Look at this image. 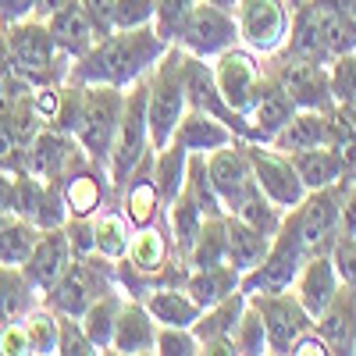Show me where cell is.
<instances>
[{
	"mask_svg": "<svg viewBox=\"0 0 356 356\" xmlns=\"http://www.w3.org/2000/svg\"><path fill=\"white\" fill-rule=\"evenodd\" d=\"M310 253L303 250V239H300V221H296V207L285 214L282 228L275 232L271 239V250H267V257L253 267V271H246L239 278V289L246 296H267V292H285L292 289L296 275H300V267Z\"/></svg>",
	"mask_w": 356,
	"mask_h": 356,
	"instance_id": "7a4b0ae2",
	"label": "cell"
},
{
	"mask_svg": "<svg viewBox=\"0 0 356 356\" xmlns=\"http://www.w3.org/2000/svg\"><path fill=\"white\" fill-rule=\"evenodd\" d=\"M36 225L22 214H4L0 218V264H25V257L36 246Z\"/></svg>",
	"mask_w": 356,
	"mask_h": 356,
	"instance_id": "1f68e13d",
	"label": "cell"
},
{
	"mask_svg": "<svg viewBox=\"0 0 356 356\" xmlns=\"http://www.w3.org/2000/svg\"><path fill=\"white\" fill-rule=\"evenodd\" d=\"M175 143L186 146L189 154H207V150H218V146H228L232 143V129L225 122H218L214 114L193 111V114H186L182 122H178Z\"/></svg>",
	"mask_w": 356,
	"mask_h": 356,
	"instance_id": "484cf974",
	"label": "cell"
},
{
	"mask_svg": "<svg viewBox=\"0 0 356 356\" xmlns=\"http://www.w3.org/2000/svg\"><path fill=\"white\" fill-rule=\"evenodd\" d=\"M186 57L168 54L150 79V136L157 146H168L186 111Z\"/></svg>",
	"mask_w": 356,
	"mask_h": 356,
	"instance_id": "5b68a950",
	"label": "cell"
},
{
	"mask_svg": "<svg viewBox=\"0 0 356 356\" xmlns=\"http://www.w3.org/2000/svg\"><path fill=\"white\" fill-rule=\"evenodd\" d=\"M36 303L33 282L25 278L18 264H0V328L18 317H25Z\"/></svg>",
	"mask_w": 356,
	"mask_h": 356,
	"instance_id": "f1b7e54d",
	"label": "cell"
},
{
	"mask_svg": "<svg viewBox=\"0 0 356 356\" xmlns=\"http://www.w3.org/2000/svg\"><path fill=\"white\" fill-rule=\"evenodd\" d=\"M146 310H150L154 321L161 324H171V328H193V321L200 317V303L186 292H178V289H157L154 296H146Z\"/></svg>",
	"mask_w": 356,
	"mask_h": 356,
	"instance_id": "f546056e",
	"label": "cell"
},
{
	"mask_svg": "<svg viewBox=\"0 0 356 356\" xmlns=\"http://www.w3.org/2000/svg\"><path fill=\"white\" fill-rule=\"evenodd\" d=\"M186 175H189V150H186V146H178V143H171L168 150L161 154L157 171H154V182H157L161 196L175 200L178 193H182V186H186Z\"/></svg>",
	"mask_w": 356,
	"mask_h": 356,
	"instance_id": "d590c367",
	"label": "cell"
},
{
	"mask_svg": "<svg viewBox=\"0 0 356 356\" xmlns=\"http://www.w3.org/2000/svg\"><path fill=\"white\" fill-rule=\"evenodd\" d=\"M146 129H150V82H139L129 100L122 104V118H118V132L111 146V178L122 189L129 186L132 171L146 157Z\"/></svg>",
	"mask_w": 356,
	"mask_h": 356,
	"instance_id": "3957f363",
	"label": "cell"
},
{
	"mask_svg": "<svg viewBox=\"0 0 356 356\" xmlns=\"http://www.w3.org/2000/svg\"><path fill=\"white\" fill-rule=\"evenodd\" d=\"M22 161H25V146L18 143L8 114H0V171H25Z\"/></svg>",
	"mask_w": 356,
	"mask_h": 356,
	"instance_id": "bcb514c9",
	"label": "cell"
},
{
	"mask_svg": "<svg viewBox=\"0 0 356 356\" xmlns=\"http://www.w3.org/2000/svg\"><path fill=\"white\" fill-rule=\"evenodd\" d=\"M250 303L260 310L264 328H267V346L271 353H292L296 339L314 328V317L296 300V292H267V296H250Z\"/></svg>",
	"mask_w": 356,
	"mask_h": 356,
	"instance_id": "9c48e42d",
	"label": "cell"
},
{
	"mask_svg": "<svg viewBox=\"0 0 356 356\" xmlns=\"http://www.w3.org/2000/svg\"><path fill=\"white\" fill-rule=\"evenodd\" d=\"M4 57H11V65L33 86H47L57 75V43L50 36L47 22H40V18H33V22L22 18V22L8 25Z\"/></svg>",
	"mask_w": 356,
	"mask_h": 356,
	"instance_id": "277c9868",
	"label": "cell"
},
{
	"mask_svg": "<svg viewBox=\"0 0 356 356\" xmlns=\"http://www.w3.org/2000/svg\"><path fill=\"white\" fill-rule=\"evenodd\" d=\"M235 40H239V22L232 18V11H225L218 4L193 8V15L182 29V43L196 57H218L228 47H235Z\"/></svg>",
	"mask_w": 356,
	"mask_h": 356,
	"instance_id": "4fadbf2b",
	"label": "cell"
},
{
	"mask_svg": "<svg viewBox=\"0 0 356 356\" xmlns=\"http://www.w3.org/2000/svg\"><path fill=\"white\" fill-rule=\"evenodd\" d=\"M292 11L285 0H239V40L253 54H275L285 47Z\"/></svg>",
	"mask_w": 356,
	"mask_h": 356,
	"instance_id": "ba28073f",
	"label": "cell"
},
{
	"mask_svg": "<svg viewBox=\"0 0 356 356\" xmlns=\"http://www.w3.org/2000/svg\"><path fill=\"white\" fill-rule=\"evenodd\" d=\"M285 214L289 211H282V207L271 200V196H264V189L257 186L246 200H243V207L235 211V218H243L246 225H253V228H260L264 235H275L278 228H282V221H285Z\"/></svg>",
	"mask_w": 356,
	"mask_h": 356,
	"instance_id": "8d00e7d4",
	"label": "cell"
},
{
	"mask_svg": "<svg viewBox=\"0 0 356 356\" xmlns=\"http://www.w3.org/2000/svg\"><path fill=\"white\" fill-rule=\"evenodd\" d=\"M342 196L346 182L328 186V189H310L303 203L296 207V221H300V239L303 250L314 253H332L335 239L342 235Z\"/></svg>",
	"mask_w": 356,
	"mask_h": 356,
	"instance_id": "8992f818",
	"label": "cell"
},
{
	"mask_svg": "<svg viewBox=\"0 0 356 356\" xmlns=\"http://www.w3.org/2000/svg\"><path fill=\"white\" fill-rule=\"evenodd\" d=\"M79 4L86 8L89 22H93L97 40H104L111 29H114V0H79Z\"/></svg>",
	"mask_w": 356,
	"mask_h": 356,
	"instance_id": "f907efd6",
	"label": "cell"
},
{
	"mask_svg": "<svg viewBox=\"0 0 356 356\" xmlns=\"http://www.w3.org/2000/svg\"><path fill=\"white\" fill-rule=\"evenodd\" d=\"M328 75H332L335 104H356V54L335 57L328 65Z\"/></svg>",
	"mask_w": 356,
	"mask_h": 356,
	"instance_id": "ee69618b",
	"label": "cell"
},
{
	"mask_svg": "<svg viewBox=\"0 0 356 356\" xmlns=\"http://www.w3.org/2000/svg\"><path fill=\"white\" fill-rule=\"evenodd\" d=\"M118 296L104 292L100 300L89 303V310L82 314V332L89 335V342H93L97 349H107L114 342V321H118Z\"/></svg>",
	"mask_w": 356,
	"mask_h": 356,
	"instance_id": "e575fe53",
	"label": "cell"
},
{
	"mask_svg": "<svg viewBox=\"0 0 356 356\" xmlns=\"http://www.w3.org/2000/svg\"><path fill=\"white\" fill-rule=\"evenodd\" d=\"M285 54L292 57H307V61H321V65H332L328 50H324V36H321V22L310 0H303L300 8L292 11V29H289V40H285Z\"/></svg>",
	"mask_w": 356,
	"mask_h": 356,
	"instance_id": "d4e9b609",
	"label": "cell"
},
{
	"mask_svg": "<svg viewBox=\"0 0 356 356\" xmlns=\"http://www.w3.org/2000/svg\"><path fill=\"white\" fill-rule=\"evenodd\" d=\"M189 296L200 307H214L225 296H232L239 289V271L232 264H218V267H196V275L189 278Z\"/></svg>",
	"mask_w": 356,
	"mask_h": 356,
	"instance_id": "4dcf8cb0",
	"label": "cell"
},
{
	"mask_svg": "<svg viewBox=\"0 0 356 356\" xmlns=\"http://www.w3.org/2000/svg\"><path fill=\"white\" fill-rule=\"evenodd\" d=\"M243 310H246V292H243V289H235L232 296H225L221 303L207 307V317H203V321H200V317L193 321L196 339H200V349H203L207 342L232 339V332H235V324H239Z\"/></svg>",
	"mask_w": 356,
	"mask_h": 356,
	"instance_id": "83f0119b",
	"label": "cell"
},
{
	"mask_svg": "<svg viewBox=\"0 0 356 356\" xmlns=\"http://www.w3.org/2000/svg\"><path fill=\"white\" fill-rule=\"evenodd\" d=\"M214 82L221 89V97L228 100L232 111H239L246 118L257 89L264 82V72L260 65L253 61V50H235L228 47L225 54H218V68H214Z\"/></svg>",
	"mask_w": 356,
	"mask_h": 356,
	"instance_id": "5bb4252c",
	"label": "cell"
},
{
	"mask_svg": "<svg viewBox=\"0 0 356 356\" xmlns=\"http://www.w3.org/2000/svg\"><path fill=\"white\" fill-rule=\"evenodd\" d=\"M157 353L189 356V353H200V339L189 335V328H171V324H164V332L157 335Z\"/></svg>",
	"mask_w": 356,
	"mask_h": 356,
	"instance_id": "c3c4849f",
	"label": "cell"
},
{
	"mask_svg": "<svg viewBox=\"0 0 356 356\" xmlns=\"http://www.w3.org/2000/svg\"><path fill=\"white\" fill-rule=\"evenodd\" d=\"M157 200H161V189L154 182V175L146 178L143 171L129 178V193H125V207H129V221L132 225H150L154 214H157Z\"/></svg>",
	"mask_w": 356,
	"mask_h": 356,
	"instance_id": "74e56055",
	"label": "cell"
},
{
	"mask_svg": "<svg viewBox=\"0 0 356 356\" xmlns=\"http://www.w3.org/2000/svg\"><path fill=\"white\" fill-rule=\"evenodd\" d=\"M65 4H72V0H36V11H33V15L43 22V18H50L54 11H61Z\"/></svg>",
	"mask_w": 356,
	"mask_h": 356,
	"instance_id": "11a10c76",
	"label": "cell"
},
{
	"mask_svg": "<svg viewBox=\"0 0 356 356\" xmlns=\"http://www.w3.org/2000/svg\"><path fill=\"white\" fill-rule=\"evenodd\" d=\"M0 54H4V36H0Z\"/></svg>",
	"mask_w": 356,
	"mask_h": 356,
	"instance_id": "680465c9",
	"label": "cell"
},
{
	"mask_svg": "<svg viewBox=\"0 0 356 356\" xmlns=\"http://www.w3.org/2000/svg\"><path fill=\"white\" fill-rule=\"evenodd\" d=\"M164 239H161V232H154V228H146L143 225V232L136 235V239L129 243V260H132V267L139 275H157L161 267H164Z\"/></svg>",
	"mask_w": 356,
	"mask_h": 356,
	"instance_id": "f35d334b",
	"label": "cell"
},
{
	"mask_svg": "<svg viewBox=\"0 0 356 356\" xmlns=\"http://www.w3.org/2000/svg\"><path fill=\"white\" fill-rule=\"evenodd\" d=\"M285 4H289V8H300V4H303V0H285Z\"/></svg>",
	"mask_w": 356,
	"mask_h": 356,
	"instance_id": "6f0895ef",
	"label": "cell"
},
{
	"mask_svg": "<svg viewBox=\"0 0 356 356\" xmlns=\"http://www.w3.org/2000/svg\"><path fill=\"white\" fill-rule=\"evenodd\" d=\"M342 232L356 235V175L346 182V196H342Z\"/></svg>",
	"mask_w": 356,
	"mask_h": 356,
	"instance_id": "db71d44e",
	"label": "cell"
},
{
	"mask_svg": "<svg viewBox=\"0 0 356 356\" xmlns=\"http://www.w3.org/2000/svg\"><path fill=\"white\" fill-rule=\"evenodd\" d=\"M36 11V0H0V25H15Z\"/></svg>",
	"mask_w": 356,
	"mask_h": 356,
	"instance_id": "816d5d0a",
	"label": "cell"
},
{
	"mask_svg": "<svg viewBox=\"0 0 356 356\" xmlns=\"http://www.w3.org/2000/svg\"><path fill=\"white\" fill-rule=\"evenodd\" d=\"M193 15V0H157V36L161 40H175L182 36V29Z\"/></svg>",
	"mask_w": 356,
	"mask_h": 356,
	"instance_id": "7bdbcfd3",
	"label": "cell"
},
{
	"mask_svg": "<svg viewBox=\"0 0 356 356\" xmlns=\"http://www.w3.org/2000/svg\"><path fill=\"white\" fill-rule=\"evenodd\" d=\"M332 260H335V271L342 278V285L356 289V235H339L335 246H332Z\"/></svg>",
	"mask_w": 356,
	"mask_h": 356,
	"instance_id": "7dc6e473",
	"label": "cell"
},
{
	"mask_svg": "<svg viewBox=\"0 0 356 356\" xmlns=\"http://www.w3.org/2000/svg\"><path fill=\"white\" fill-rule=\"evenodd\" d=\"M314 332L328 342V353H356V289L342 285L335 300L314 321Z\"/></svg>",
	"mask_w": 356,
	"mask_h": 356,
	"instance_id": "ac0fdd59",
	"label": "cell"
},
{
	"mask_svg": "<svg viewBox=\"0 0 356 356\" xmlns=\"http://www.w3.org/2000/svg\"><path fill=\"white\" fill-rule=\"evenodd\" d=\"M342 289V278L335 271V260L332 253H314L303 260L300 267V275H296L292 282V292H296V300L303 303V310L317 321V314L328 307L335 300V292Z\"/></svg>",
	"mask_w": 356,
	"mask_h": 356,
	"instance_id": "e0dca14e",
	"label": "cell"
},
{
	"mask_svg": "<svg viewBox=\"0 0 356 356\" xmlns=\"http://www.w3.org/2000/svg\"><path fill=\"white\" fill-rule=\"evenodd\" d=\"M22 168H29V175L43 178V182H65L72 171L82 168V157L72 136H65L61 129H40L36 139L25 146Z\"/></svg>",
	"mask_w": 356,
	"mask_h": 356,
	"instance_id": "8fae6325",
	"label": "cell"
},
{
	"mask_svg": "<svg viewBox=\"0 0 356 356\" xmlns=\"http://www.w3.org/2000/svg\"><path fill=\"white\" fill-rule=\"evenodd\" d=\"M104 200V182L93 168H79L68 175V186H65V203H68V214L72 218H89L100 207Z\"/></svg>",
	"mask_w": 356,
	"mask_h": 356,
	"instance_id": "d6a6232c",
	"label": "cell"
},
{
	"mask_svg": "<svg viewBox=\"0 0 356 356\" xmlns=\"http://www.w3.org/2000/svg\"><path fill=\"white\" fill-rule=\"evenodd\" d=\"M296 114V104L292 97L285 93V89L271 79V75H264L260 89H257V97L246 111V122H250V139H264V143H271V136L289 122V118Z\"/></svg>",
	"mask_w": 356,
	"mask_h": 356,
	"instance_id": "d6986e66",
	"label": "cell"
},
{
	"mask_svg": "<svg viewBox=\"0 0 356 356\" xmlns=\"http://www.w3.org/2000/svg\"><path fill=\"white\" fill-rule=\"evenodd\" d=\"M93 239H97V253L114 260L129 250V235H125V221L118 214H100L93 225Z\"/></svg>",
	"mask_w": 356,
	"mask_h": 356,
	"instance_id": "60d3db41",
	"label": "cell"
},
{
	"mask_svg": "<svg viewBox=\"0 0 356 356\" xmlns=\"http://www.w3.org/2000/svg\"><path fill=\"white\" fill-rule=\"evenodd\" d=\"M43 22L50 29L57 50H65L72 57H86L89 50H93V43H97V29H93V22H89V15H86V8L79 4V0L65 4L61 11H54Z\"/></svg>",
	"mask_w": 356,
	"mask_h": 356,
	"instance_id": "44dd1931",
	"label": "cell"
},
{
	"mask_svg": "<svg viewBox=\"0 0 356 356\" xmlns=\"http://www.w3.org/2000/svg\"><path fill=\"white\" fill-rule=\"evenodd\" d=\"M332 143V111H296L289 122L271 136V146L282 154H300L314 150V146H328Z\"/></svg>",
	"mask_w": 356,
	"mask_h": 356,
	"instance_id": "ffe728a7",
	"label": "cell"
},
{
	"mask_svg": "<svg viewBox=\"0 0 356 356\" xmlns=\"http://www.w3.org/2000/svg\"><path fill=\"white\" fill-rule=\"evenodd\" d=\"M118 353H157V332L150 310L139 303H125L118 307V321H114V342Z\"/></svg>",
	"mask_w": 356,
	"mask_h": 356,
	"instance_id": "603a6c76",
	"label": "cell"
},
{
	"mask_svg": "<svg viewBox=\"0 0 356 356\" xmlns=\"http://www.w3.org/2000/svg\"><path fill=\"white\" fill-rule=\"evenodd\" d=\"M271 79L292 97L296 111H335V93H332V75L328 65L307 61V57H292L285 54Z\"/></svg>",
	"mask_w": 356,
	"mask_h": 356,
	"instance_id": "52a82bcc",
	"label": "cell"
},
{
	"mask_svg": "<svg viewBox=\"0 0 356 356\" xmlns=\"http://www.w3.org/2000/svg\"><path fill=\"white\" fill-rule=\"evenodd\" d=\"M189 253H193V267L228 264V228H225V218H207Z\"/></svg>",
	"mask_w": 356,
	"mask_h": 356,
	"instance_id": "836d02e7",
	"label": "cell"
},
{
	"mask_svg": "<svg viewBox=\"0 0 356 356\" xmlns=\"http://www.w3.org/2000/svg\"><path fill=\"white\" fill-rule=\"evenodd\" d=\"M207 178H211L214 193L221 196L225 211L235 214L243 207V200L257 189V178H253V164L246 150H235V143L218 146V150L207 157Z\"/></svg>",
	"mask_w": 356,
	"mask_h": 356,
	"instance_id": "30bf717a",
	"label": "cell"
},
{
	"mask_svg": "<svg viewBox=\"0 0 356 356\" xmlns=\"http://www.w3.org/2000/svg\"><path fill=\"white\" fill-rule=\"evenodd\" d=\"M104 292H107L104 271L97 264H89L86 257H75L72 267L61 275V282L50 289V303L61 310L65 317H82L89 310V303L100 300Z\"/></svg>",
	"mask_w": 356,
	"mask_h": 356,
	"instance_id": "2e32d148",
	"label": "cell"
},
{
	"mask_svg": "<svg viewBox=\"0 0 356 356\" xmlns=\"http://www.w3.org/2000/svg\"><path fill=\"white\" fill-rule=\"evenodd\" d=\"M157 15V0H114V29H139Z\"/></svg>",
	"mask_w": 356,
	"mask_h": 356,
	"instance_id": "f6af8a7d",
	"label": "cell"
},
{
	"mask_svg": "<svg viewBox=\"0 0 356 356\" xmlns=\"http://www.w3.org/2000/svg\"><path fill=\"white\" fill-rule=\"evenodd\" d=\"M250 164H253V178L257 186L264 189V196H271L282 211H292L300 207L303 196H307V186L303 178L296 175L292 161L282 154V150H264V146H250Z\"/></svg>",
	"mask_w": 356,
	"mask_h": 356,
	"instance_id": "7c38bea8",
	"label": "cell"
},
{
	"mask_svg": "<svg viewBox=\"0 0 356 356\" xmlns=\"http://www.w3.org/2000/svg\"><path fill=\"white\" fill-rule=\"evenodd\" d=\"M15 196H18V171H0V218L15 214Z\"/></svg>",
	"mask_w": 356,
	"mask_h": 356,
	"instance_id": "f5cc1de1",
	"label": "cell"
},
{
	"mask_svg": "<svg viewBox=\"0 0 356 356\" xmlns=\"http://www.w3.org/2000/svg\"><path fill=\"white\" fill-rule=\"evenodd\" d=\"M207 4H218V8H225V11H232L235 4H239V0H207Z\"/></svg>",
	"mask_w": 356,
	"mask_h": 356,
	"instance_id": "9f6ffc18",
	"label": "cell"
},
{
	"mask_svg": "<svg viewBox=\"0 0 356 356\" xmlns=\"http://www.w3.org/2000/svg\"><path fill=\"white\" fill-rule=\"evenodd\" d=\"M296 168V175L303 178L307 193L310 189H328V186H339V182H349L346 175V164L339 161V154L332 146H314V150H300V154H285Z\"/></svg>",
	"mask_w": 356,
	"mask_h": 356,
	"instance_id": "7402d4cb",
	"label": "cell"
},
{
	"mask_svg": "<svg viewBox=\"0 0 356 356\" xmlns=\"http://www.w3.org/2000/svg\"><path fill=\"white\" fill-rule=\"evenodd\" d=\"M314 11H317V22H321V36H324V50L328 57H346V54H356V18L342 8H332L324 0H310Z\"/></svg>",
	"mask_w": 356,
	"mask_h": 356,
	"instance_id": "4316f807",
	"label": "cell"
},
{
	"mask_svg": "<svg viewBox=\"0 0 356 356\" xmlns=\"http://www.w3.org/2000/svg\"><path fill=\"white\" fill-rule=\"evenodd\" d=\"M164 50V40L150 33L146 25L139 29H118V33L104 36L93 43L86 57H79V65L68 72L75 86H129L154 57Z\"/></svg>",
	"mask_w": 356,
	"mask_h": 356,
	"instance_id": "6da1fadb",
	"label": "cell"
},
{
	"mask_svg": "<svg viewBox=\"0 0 356 356\" xmlns=\"http://www.w3.org/2000/svg\"><path fill=\"white\" fill-rule=\"evenodd\" d=\"M57 353H68V356H79V353H100L89 335L82 328H75L72 321H61V335H57Z\"/></svg>",
	"mask_w": 356,
	"mask_h": 356,
	"instance_id": "681fc988",
	"label": "cell"
},
{
	"mask_svg": "<svg viewBox=\"0 0 356 356\" xmlns=\"http://www.w3.org/2000/svg\"><path fill=\"white\" fill-rule=\"evenodd\" d=\"M225 228H228V264L235 267L239 275L253 271V267L267 257V250H271V239L275 235H264L260 228L246 225L243 218H225Z\"/></svg>",
	"mask_w": 356,
	"mask_h": 356,
	"instance_id": "cb8c5ba5",
	"label": "cell"
},
{
	"mask_svg": "<svg viewBox=\"0 0 356 356\" xmlns=\"http://www.w3.org/2000/svg\"><path fill=\"white\" fill-rule=\"evenodd\" d=\"M232 346H235V353H271V346H267L264 317L250 303V296H246V310H243L239 324H235V332H232Z\"/></svg>",
	"mask_w": 356,
	"mask_h": 356,
	"instance_id": "ab89813d",
	"label": "cell"
},
{
	"mask_svg": "<svg viewBox=\"0 0 356 356\" xmlns=\"http://www.w3.org/2000/svg\"><path fill=\"white\" fill-rule=\"evenodd\" d=\"M25 332L33 353H57V335H61V321H54L47 310H29L25 314Z\"/></svg>",
	"mask_w": 356,
	"mask_h": 356,
	"instance_id": "b9f144b4",
	"label": "cell"
},
{
	"mask_svg": "<svg viewBox=\"0 0 356 356\" xmlns=\"http://www.w3.org/2000/svg\"><path fill=\"white\" fill-rule=\"evenodd\" d=\"M72 260H75V250H72V239H68V232L61 225V228H47L40 235L33 253L25 257L22 271H25L29 282H33V289L50 292L57 282H61V275L72 267Z\"/></svg>",
	"mask_w": 356,
	"mask_h": 356,
	"instance_id": "9a60e30c",
	"label": "cell"
}]
</instances>
